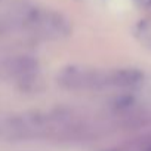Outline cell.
I'll list each match as a JSON object with an SVG mask.
<instances>
[{"label":"cell","instance_id":"obj_1","mask_svg":"<svg viewBox=\"0 0 151 151\" xmlns=\"http://www.w3.org/2000/svg\"><path fill=\"white\" fill-rule=\"evenodd\" d=\"M24 27L28 28L36 37L43 40H62L71 33L68 19L62 14L49 9L34 8Z\"/></svg>","mask_w":151,"mask_h":151},{"label":"cell","instance_id":"obj_2","mask_svg":"<svg viewBox=\"0 0 151 151\" xmlns=\"http://www.w3.org/2000/svg\"><path fill=\"white\" fill-rule=\"evenodd\" d=\"M56 82L67 91L99 89L107 86V73L86 65H68L58 73Z\"/></svg>","mask_w":151,"mask_h":151},{"label":"cell","instance_id":"obj_3","mask_svg":"<svg viewBox=\"0 0 151 151\" xmlns=\"http://www.w3.org/2000/svg\"><path fill=\"white\" fill-rule=\"evenodd\" d=\"M8 71L21 88H34L39 83V65L31 56H15L8 64Z\"/></svg>","mask_w":151,"mask_h":151},{"label":"cell","instance_id":"obj_4","mask_svg":"<svg viewBox=\"0 0 151 151\" xmlns=\"http://www.w3.org/2000/svg\"><path fill=\"white\" fill-rule=\"evenodd\" d=\"M33 9L34 6L27 0H0V19L12 25H24Z\"/></svg>","mask_w":151,"mask_h":151},{"label":"cell","instance_id":"obj_5","mask_svg":"<svg viewBox=\"0 0 151 151\" xmlns=\"http://www.w3.org/2000/svg\"><path fill=\"white\" fill-rule=\"evenodd\" d=\"M142 82V73L135 68H120L107 73V86L133 88Z\"/></svg>","mask_w":151,"mask_h":151},{"label":"cell","instance_id":"obj_6","mask_svg":"<svg viewBox=\"0 0 151 151\" xmlns=\"http://www.w3.org/2000/svg\"><path fill=\"white\" fill-rule=\"evenodd\" d=\"M136 39L151 49V21H141L135 28Z\"/></svg>","mask_w":151,"mask_h":151},{"label":"cell","instance_id":"obj_7","mask_svg":"<svg viewBox=\"0 0 151 151\" xmlns=\"http://www.w3.org/2000/svg\"><path fill=\"white\" fill-rule=\"evenodd\" d=\"M135 2H136V5L141 6V8H145V9L151 8V0H135Z\"/></svg>","mask_w":151,"mask_h":151}]
</instances>
